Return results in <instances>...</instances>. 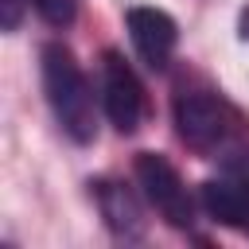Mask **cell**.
Here are the masks:
<instances>
[{"mask_svg": "<svg viewBox=\"0 0 249 249\" xmlns=\"http://www.w3.org/2000/svg\"><path fill=\"white\" fill-rule=\"evenodd\" d=\"M19 27V0H4V31Z\"/></svg>", "mask_w": 249, "mask_h": 249, "instance_id": "obj_8", "label": "cell"}, {"mask_svg": "<svg viewBox=\"0 0 249 249\" xmlns=\"http://www.w3.org/2000/svg\"><path fill=\"white\" fill-rule=\"evenodd\" d=\"M132 171H136V183H140L144 198L160 210V218H163L167 226L187 230V226L195 222V202H191V195H187V183H183V175L175 171V163H171L167 156H160V152H140L136 163H132Z\"/></svg>", "mask_w": 249, "mask_h": 249, "instance_id": "obj_3", "label": "cell"}, {"mask_svg": "<svg viewBox=\"0 0 249 249\" xmlns=\"http://www.w3.org/2000/svg\"><path fill=\"white\" fill-rule=\"evenodd\" d=\"M175 132L187 148L202 156H218V152H230L249 128H245V117L218 89L187 86L175 93Z\"/></svg>", "mask_w": 249, "mask_h": 249, "instance_id": "obj_2", "label": "cell"}, {"mask_svg": "<svg viewBox=\"0 0 249 249\" xmlns=\"http://www.w3.org/2000/svg\"><path fill=\"white\" fill-rule=\"evenodd\" d=\"M101 105H105L109 124L121 136H132L144 124V113H148L144 86H140L136 70L124 62V54H117V51L101 54Z\"/></svg>", "mask_w": 249, "mask_h": 249, "instance_id": "obj_4", "label": "cell"}, {"mask_svg": "<svg viewBox=\"0 0 249 249\" xmlns=\"http://www.w3.org/2000/svg\"><path fill=\"white\" fill-rule=\"evenodd\" d=\"M39 58H43V89L54 121L74 144H89L97 136V105H93V86L82 74L74 51L62 43H47Z\"/></svg>", "mask_w": 249, "mask_h": 249, "instance_id": "obj_1", "label": "cell"}, {"mask_svg": "<svg viewBox=\"0 0 249 249\" xmlns=\"http://www.w3.org/2000/svg\"><path fill=\"white\" fill-rule=\"evenodd\" d=\"M237 35L249 43V4H245V8H241V16H237Z\"/></svg>", "mask_w": 249, "mask_h": 249, "instance_id": "obj_9", "label": "cell"}, {"mask_svg": "<svg viewBox=\"0 0 249 249\" xmlns=\"http://www.w3.org/2000/svg\"><path fill=\"white\" fill-rule=\"evenodd\" d=\"M128 39L136 47V54L152 66V70H163L175 54V43H179V27L175 19L163 12V8H128Z\"/></svg>", "mask_w": 249, "mask_h": 249, "instance_id": "obj_5", "label": "cell"}, {"mask_svg": "<svg viewBox=\"0 0 249 249\" xmlns=\"http://www.w3.org/2000/svg\"><path fill=\"white\" fill-rule=\"evenodd\" d=\"M93 198H97V210L105 218V226L117 233V237H140L144 230V218H140V202L136 195L117 183V179H93Z\"/></svg>", "mask_w": 249, "mask_h": 249, "instance_id": "obj_6", "label": "cell"}, {"mask_svg": "<svg viewBox=\"0 0 249 249\" xmlns=\"http://www.w3.org/2000/svg\"><path fill=\"white\" fill-rule=\"evenodd\" d=\"M31 8L51 23V27H66L78 12V0H31Z\"/></svg>", "mask_w": 249, "mask_h": 249, "instance_id": "obj_7", "label": "cell"}]
</instances>
